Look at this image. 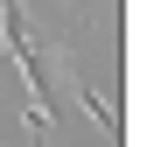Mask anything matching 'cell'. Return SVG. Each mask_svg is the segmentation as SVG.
<instances>
[{"instance_id":"1","label":"cell","mask_w":147,"mask_h":147,"mask_svg":"<svg viewBox=\"0 0 147 147\" xmlns=\"http://www.w3.org/2000/svg\"><path fill=\"white\" fill-rule=\"evenodd\" d=\"M70 84H77V98H84V112H91V119H98V126H105V133H112V140H119V133H126V126H119V112H112V105H105V91H98V84H91V77H84V63H70Z\"/></svg>"}]
</instances>
